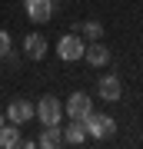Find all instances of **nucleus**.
Segmentation results:
<instances>
[{
    "instance_id": "0eeeda50",
    "label": "nucleus",
    "mask_w": 143,
    "mask_h": 149,
    "mask_svg": "<svg viewBox=\"0 0 143 149\" xmlns=\"http://www.w3.org/2000/svg\"><path fill=\"white\" fill-rule=\"evenodd\" d=\"M97 93H100V100H106V103H117L120 96H123V83L113 73H106L103 80H100V86H97Z\"/></svg>"
},
{
    "instance_id": "4468645a",
    "label": "nucleus",
    "mask_w": 143,
    "mask_h": 149,
    "mask_svg": "<svg viewBox=\"0 0 143 149\" xmlns=\"http://www.w3.org/2000/svg\"><path fill=\"white\" fill-rule=\"evenodd\" d=\"M7 53H10V33L0 30V56H7Z\"/></svg>"
},
{
    "instance_id": "20e7f679",
    "label": "nucleus",
    "mask_w": 143,
    "mask_h": 149,
    "mask_svg": "<svg viewBox=\"0 0 143 149\" xmlns=\"http://www.w3.org/2000/svg\"><path fill=\"white\" fill-rule=\"evenodd\" d=\"M90 109H93V100H90L87 93H80V90H77V93H70V96H67V103H63V113H67L70 119H83Z\"/></svg>"
},
{
    "instance_id": "9b49d317",
    "label": "nucleus",
    "mask_w": 143,
    "mask_h": 149,
    "mask_svg": "<svg viewBox=\"0 0 143 149\" xmlns=\"http://www.w3.org/2000/svg\"><path fill=\"white\" fill-rule=\"evenodd\" d=\"M63 143H67V146H83V143H87V129H83L80 119H73V123L63 129Z\"/></svg>"
},
{
    "instance_id": "9d476101",
    "label": "nucleus",
    "mask_w": 143,
    "mask_h": 149,
    "mask_svg": "<svg viewBox=\"0 0 143 149\" xmlns=\"http://www.w3.org/2000/svg\"><path fill=\"white\" fill-rule=\"evenodd\" d=\"M20 126H17V123H10V126H7V123H4V126H0V146H4V149H17V146H20Z\"/></svg>"
},
{
    "instance_id": "6e6552de",
    "label": "nucleus",
    "mask_w": 143,
    "mask_h": 149,
    "mask_svg": "<svg viewBox=\"0 0 143 149\" xmlns=\"http://www.w3.org/2000/svg\"><path fill=\"white\" fill-rule=\"evenodd\" d=\"M23 53H27V60H43L47 56V37H43V33L23 37Z\"/></svg>"
},
{
    "instance_id": "f03ea898",
    "label": "nucleus",
    "mask_w": 143,
    "mask_h": 149,
    "mask_svg": "<svg viewBox=\"0 0 143 149\" xmlns=\"http://www.w3.org/2000/svg\"><path fill=\"white\" fill-rule=\"evenodd\" d=\"M33 116L40 119V126H60L63 119V103L57 96H40V103L33 106Z\"/></svg>"
},
{
    "instance_id": "f8f14e48",
    "label": "nucleus",
    "mask_w": 143,
    "mask_h": 149,
    "mask_svg": "<svg viewBox=\"0 0 143 149\" xmlns=\"http://www.w3.org/2000/svg\"><path fill=\"white\" fill-rule=\"evenodd\" d=\"M73 33H80V37H87V40H103V23H97V20H87V23H77Z\"/></svg>"
},
{
    "instance_id": "1a4fd4ad",
    "label": "nucleus",
    "mask_w": 143,
    "mask_h": 149,
    "mask_svg": "<svg viewBox=\"0 0 143 149\" xmlns=\"http://www.w3.org/2000/svg\"><path fill=\"white\" fill-rule=\"evenodd\" d=\"M83 60H87L90 66H106V63H110V50H106L100 40H93V43L83 47Z\"/></svg>"
},
{
    "instance_id": "39448f33",
    "label": "nucleus",
    "mask_w": 143,
    "mask_h": 149,
    "mask_svg": "<svg viewBox=\"0 0 143 149\" xmlns=\"http://www.w3.org/2000/svg\"><path fill=\"white\" fill-rule=\"evenodd\" d=\"M33 119V106L27 100H13L10 106H7V123H17V126H27V123Z\"/></svg>"
},
{
    "instance_id": "dca6fc26",
    "label": "nucleus",
    "mask_w": 143,
    "mask_h": 149,
    "mask_svg": "<svg viewBox=\"0 0 143 149\" xmlns=\"http://www.w3.org/2000/svg\"><path fill=\"white\" fill-rule=\"evenodd\" d=\"M53 3H57V0H53Z\"/></svg>"
},
{
    "instance_id": "f257e3e1",
    "label": "nucleus",
    "mask_w": 143,
    "mask_h": 149,
    "mask_svg": "<svg viewBox=\"0 0 143 149\" xmlns=\"http://www.w3.org/2000/svg\"><path fill=\"white\" fill-rule=\"evenodd\" d=\"M83 129H87V136H93V139H110L113 133H117V123H113V116H106V113H87L83 119Z\"/></svg>"
},
{
    "instance_id": "2eb2a0df",
    "label": "nucleus",
    "mask_w": 143,
    "mask_h": 149,
    "mask_svg": "<svg viewBox=\"0 0 143 149\" xmlns=\"http://www.w3.org/2000/svg\"><path fill=\"white\" fill-rule=\"evenodd\" d=\"M4 123H7V116H4V113H0V126H4Z\"/></svg>"
},
{
    "instance_id": "423d86ee",
    "label": "nucleus",
    "mask_w": 143,
    "mask_h": 149,
    "mask_svg": "<svg viewBox=\"0 0 143 149\" xmlns=\"http://www.w3.org/2000/svg\"><path fill=\"white\" fill-rule=\"evenodd\" d=\"M23 7H27V17L37 23H47L53 17V0H23Z\"/></svg>"
},
{
    "instance_id": "ddd939ff",
    "label": "nucleus",
    "mask_w": 143,
    "mask_h": 149,
    "mask_svg": "<svg viewBox=\"0 0 143 149\" xmlns=\"http://www.w3.org/2000/svg\"><path fill=\"white\" fill-rule=\"evenodd\" d=\"M60 143H63L60 126H43V133H40V146H43V149H57Z\"/></svg>"
},
{
    "instance_id": "7ed1b4c3",
    "label": "nucleus",
    "mask_w": 143,
    "mask_h": 149,
    "mask_svg": "<svg viewBox=\"0 0 143 149\" xmlns=\"http://www.w3.org/2000/svg\"><path fill=\"white\" fill-rule=\"evenodd\" d=\"M83 37H80V33H63V37H60V43H57V53H60V60H80L83 56Z\"/></svg>"
}]
</instances>
